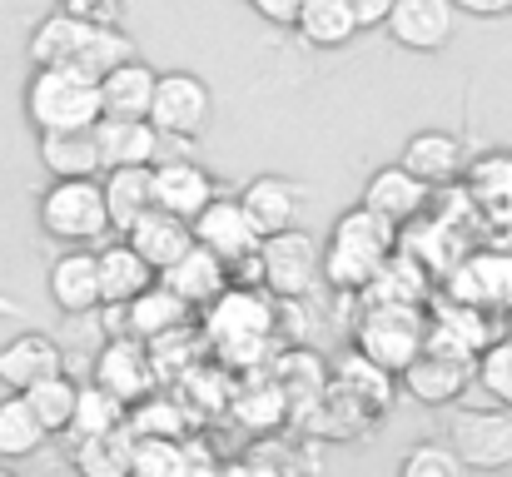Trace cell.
<instances>
[{
    "mask_svg": "<svg viewBox=\"0 0 512 477\" xmlns=\"http://www.w3.org/2000/svg\"><path fill=\"white\" fill-rule=\"evenodd\" d=\"M25 55H30V65H65V70L100 80L105 70H115L120 60L135 55V40L120 25H100V20H85V15H70V10L55 5L30 30Z\"/></svg>",
    "mask_w": 512,
    "mask_h": 477,
    "instance_id": "6da1fadb",
    "label": "cell"
},
{
    "mask_svg": "<svg viewBox=\"0 0 512 477\" xmlns=\"http://www.w3.org/2000/svg\"><path fill=\"white\" fill-rule=\"evenodd\" d=\"M199 338H204V353H214L219 363L259 368L269 358V338H274V294L229 284L214 304H204Z\"/></svg>",
    "mask_w": 512,
    "mask_h": 477,
    "instance_id": "7a4b0ae2",
    "label": "cell"
},
{
    "mask_svg": "<svg viewBox=\"0 0 512 477\" xmlns=\"http://www.w3.org/2000/svg\"><path fill=\"white\" fill-rule=\"evenodd\" d=\"M393 249H398V224L358 204L339 214V224L329 229V244H319V279L334 294H358Z\"/></svg>",
    "mask_w": 512,
    "mask_h": 477,
    "instance_id": "3957f363",
    "label": "cell"
},
{
    "mask_svg": "<svg viewBox=\"0 0 512 477\" xmlns=\"http://www.w3.org/2000/svg\"><path fill=\"white\" fill-rule=\"evenodd\" d=\"M25 120L35 135L45 130H90L100 120V85L65 65H30L25 80Z\"/></svg>",
    "mask_w": 512,
    "mask_h": 477,
    "instance_id": "277c9868",
    "label": "cell"
},
{
    "mask_svg": "<svg viewBox=\"0 0 512 477\" xmlns=\"http://www.w3.org/2000/svg\"><path fill=\"white\" fill-rule=\"evenodd\" d=\"M40 229L65 249H100L110 239V214L100 194V174L90 179H50L40 194Z\"/></svg>",
    "mask_w": 512,
    "mask_h": 477,
    "instance_id": "5b68a950",
    "label": "cell"
},
{
    "mask_svg": "<svg viewBox=\"0 0 512 477\" xmlns=\"http://www.w3.org/2000/svg\"><path fill=\"white\" fill-rule=\"evenodd\" d=\"M428 338L423 304H363L353 318V353L378 363L383 373H403Z\"/></svg>",
    "mask_w": 512,
    "mask_h": 477,
    "instance_id": "8992f818",
    "label": "cell"
},
{
    "mask_svg": "<svg viewBox=\"0 0 512 477\" xmlns=\"http://www.w3.org/2000/svg\"><path fill=\"white\" fill-rule=\"evenodd\" d=\"M254 269H259L264 294H274V299H309L324 284L319 279V239L294 229V224L269 234V239H259Z\"/></svg>",
    "mask_w": 512,
    "mask_h": 477,
    "instance_id": "52a82bcc",
    "label": "cell"
},
{
    "mask_svg": "<svg viewBox=\"0 0 512 477\" xmlns=\"http://www.w3.org/2000/svg\"><path fill=\"white\" fill-rule=\"evenodd\" d=\"M448 448L468 473L512 468V408H458L448 413Z\"/></svg>",
    "mask_w": 512,
    "mask_h": 477,
    "instance_id": "ba28073f",
    "label": "cell"
},
{
    "mask_svg": "<svg viewBox=\"0 0 512 477\" xmlns=\"http://www.w3.org/2000/svg\"><path fill=\"white\" fill-rule=\"evenodd\" d=\"M165 140H199L214 120V95L194 70H165L155 75V95H150V115H145Z\"/></svg>",
    "mask_w": 512,
    "mask_h": 477,
    "instance_id": "9c48e42d",
    "label": "cell"
},
{
    "mask_svg": "<svg viewBox=\"0 0 512 477\" xmlns=\"http://www.w3.org/2000/svg\"><path fill=\"white\" fill-rule=\"evenodd\" d=\"M443 294L488 314H503L512 304V249H473L458 254L443 274Z\"/></svg>",
    "mask_w": 512,
    "mask_h": 477,
    "instance_id": "30bf717a",
    "label": "cell"
},
{
    "mask_svg": "<svg viewBox=\"0 0 512 477\" xmlns=\"http://www.w3.org/2000/svg\"><path fill=\"white\" fill-rule=\"evenodd\" d=\"M403 393L423 408H448L463 403V393L473 388V358L458 353H438V348H418V358L398 373Z\"/></svg>",
    "mask_w": 512,
    "mask_h": 477,
    "instance_id": "8fae6325",
    "label": "cell"
},
{
    "mask_svg": "<svg viewBox=\"0 0 512 477\" xmlns=\"http://www.w3.org/2000/svg\"><path fill=\"white\" fill-rule=\"evenodd\" d=\"M95 383L105 393H115L120 403H140L145 393H155L160 373H155V358H150V343L135 338V333H120L100 348L95 358Z\"/></svg>",
    "mask_w": 512,
    "mask_h": 477,
    "instance_id": "7c38bea8",
    "label": "cell"
},
{
    "mask_svg": "<svg viewBox=\"0 0 512 477\" xmlns=\"http://www.w3.org/2000/svg\"><path fill=\"white\" fill-rule=\"evenodd\" d=\"M189 234H194V244H204L209 254H219L229 269L249 264L254 249H259V234H254V224L244 219L239 199H219V194L189 219Z\"/></svg>",
    "mask_w": 512,
    "mask_h": 477,
    "instance_id": "4fadbf2b",
    "label": "cell"
},
{
    "mask_svg": "<svg viewBox=\"0 0 512 477\" xmlns=\"http://www.w3.org/2000/svg\"><path fill=\"white\" fill-rule=\"evenodd\" d=\"M388 35L403 45V50H418V55H433L453 40L458 30V10L453 0H393L388 15H383Z\"/></svg>",
    "mask_w": 512,
    "mask_h": 477,
    "instance_id": "5bb4252c",
    "label": "cell"
},
{
    "mask_svg": "<svg viewBox=\"0 0 512 477\" xmlns=\"http://www.w3.org/2000/svg\"><path fill=\"white\" fill-rule=\"evenodd\" d=\"M150 189H155V204L179 214V219H194L219 194V184H214V174L204 164H194V159H165V155L150 164Z\"/></svg>",
    "mask_w": 512,
    "mask_h": 477,
    "instance_id": "9a60e30c",
    "label": "cell"
},
{
    "mask_svg": "<svg viewBox=\"0 0 512 477\" xmlns=\"http://www.w3.org/2000/svg\"><path fill=\"white\" fill-rule=\"evenodd\" d=\"M155 279H160L170 294H179L189 309H204V304H214V299L229 289V264H224L219 254H209L204 244H189Z\"/></svg>",
    "mask_w": 512,
    "mask_h": 477,
    "instance_id": "2e32d148",
    "label": "cell"
},
{
    "mask_svg": "<svg viewBox=\"0 0 512 477\" xmlns=\"http://www.w3.org/2000/svg\"><path fill=\"white\" fill-rule=\"evenodd\" d=\"M95 150H100V169L115 164H155L165 155V135L150 120H130V115H100L95 125Z\"/></svg>",
    "mask_w": 512,
    "mask_h": 477,
    "instance_id": "e0dca14e",
    "label": "cell"
},
{
    "mask_svg": "<svg viewBox=\"0 0 512 477\" xmlns=\"http://www.w3.org/2000/svg\"><path fill=\"white\" fill-rule=\"evenodd\" d=\"M428 199H433V189L418 179V174H408L403 164H388V169H378L368 184H363V209H373L378 219H388V224H413V219H423V209H428Z\"/></svg>",
    "mask_w": 512,
    "mask_h": 477,
    "instance_id": "ac0fdd59",
    "label": "cell"
},
{
    "mask_svg": "<svg viewBox=\"0 0 512 477\" xmlns=\"http://www.w3.org/2000/svg\"><path fill=\"white\" fill-rule=\"evenodd\" d=\"M95 279H100V304L105 309H125L135 294H145L155 284V269L125 239H105L95 249Z\"/></svg>",
    "mask_w": 512,
    "mask_h": 477,
    "instance_id": "d6986e66",
    "label": "cell"
},
{
    "mask_svg": "<svg viewBox=\"0 0 512 477\" xmlns=\"http://www.w3.org/2000/svg\"><path fill=\"white\" fill-rule=\"evenodd\" d=\"M428 294H433V274L423 269V259L413 254V249H393L383 264H378V274L358 289V299L363 304H428Z\"/></svg>",
    "mask_w": 512,
    "mask_h": 477,
    "instance_id": "ffe728a7",
    "label": "cell"
},
{
    "mask_svg": "<svg viewBox=\"0 0 512 477\" xmlns=\"http://www.w3.org/2000/svg\"><path fill=\"white\" fill-rule=\"evenodd\" d=\"M50 373H65V348L50 333H15L0 348V383L10 393H25Z\"/></svg>",
    "mask_w": 512,
    "mask_h": 477,
    "instance_id": "44dd1931",
    "label": "cell"
},
{
    "mask_svg": "<svg viewBox=\"0 0 512 477\" xmlns=\"http://www.w3.org/2000/svg\"><path fill=\"white\" fill-rule=\"evenodd\" d=\"M45 284H50V299H55V309L65 318H85L100 309V279H95V249H65L55 264H50V274H45Z\"/></svg>",
    "mask_w": 512,
    "mask_h": 477,
    "instance_id": "7402d4cb",
    "label": "cell"
},
{
    "mask_svg": "<svg viewBox=\"0 0 512 477\" xmlns=\"http://www.w3.org/2000/svg\"><path fill=\"white\" fill-rule=\"evenodd\" d=\"M299 199H304V189H299L294 179L259 174V179H249V184H244L239 209H244V219L254 224V234H259V239H269V234H279V229H289V224L299 219Z\"/></svg>",
    "mask_w": 512,
    "mask_h": 477,
    "instance_id": "603a6c76",
    "label": "cell"
},
{
    "mask_svg": "<svg viewBox=\"0 0 512 477\" xmlns=\"http://www.w3.org/2000/svg\"><path fill=\"white\" fill-rule=\"evenodd\" d=\"M155 274L165 269V264H174L189 244H194V234H189V219H179V214H170V209H160V204H150L125 234H120Z\"/></svg>",
    "mask_w": 512,
    "mask_h": 477,
    "instance_id": "cb8c5ba5",
    "label": "cell"
},
{
    "mask_svg": "<svg viewBox=\"0 0 512 477\" xmlns=\"http://www.w3.org/2000/svg\"><path fill=\"white\" fill-rule=\"evenodd\" d=\"M155 75L140 55L120 60L115 70H105L95 85H100V115H130V120H145L150 115V95H155Z\"/></svg>",
    "mask_w": 512,
    "mask_h": 477,
    "instance_id": "d4e9b609",
    "label": "cell"
},
{
    "mask_svg": "<svg viewBox=\"0 0 512 477\" xmlns=\"http://www.w3.org/2000/svg\"><path fill=\"white\" fill-rule=\"evenodd\" d=\"M100 194H105L110 234H125V229L155 204L150 164H115V169H100Z\"/></svg>",
    "mask_w": 512,
    "mask_h": 477,
    "instance_id": "484cf974",
    "label": "cell"
},
{
    "mask_svg": "<svg viewBox=\"0 0 512 477\" xmlns=\"http://www.w3.org/2000/svg\"><path fill=\"white\" fill-rule=\"evenodd\" d=\"M398 164H403L408 174H418L428 189H443V184H453V179L463 174V145H458V135H448V130H418V135L403 145Z\"/></svg>",
    "mask_w": 512,
    "mask_h": 477,
    "instance_id": "4316f807",
    "label": "cell"
},
{
    "mask_svg": "<svg viewBox=\"0 0 512 477\" xmlns=\"http://www.w3.org/2000/svg\"><path fill=\"white\" fill-rule=\"evenodd\" d=\"M289 30H299V40H309L314 50H343L363 35L348 0H299Z\"/></svg>",
    "mask_w": 512,
    "mask_h": 477,
    "instance_id": "83f0119b",
    "label": "cell"
},
{
    "mask_svg": "<svg viewBox=\"0 0 512 477\" xmlns=\"http://www.w3.org/2000/svg\"><path fill=\"white\" fill-rule=\"evenodd\" d=\"M130 453H135L130 428H105V433L70 438V468L80 477H130Z\"/></svg>",
    "mask_w": 512,
    "mask_h": 477,
    "instance_id": "f1b7e54d",
    "label": "cell"
},
{
    "mask_svg": "<svg viewBox=\"0 0 512 477\" xmlns=\"http://www.w3.org/2000/svg\"><path fill=\"white\" fill-rule=\"evenodd\" d=\"M269 378L279 383V393H284V403H289L294 418H304V413L324 398V388H329V368L319 363L314 348H294V353H284L279 368H274Z\"/></svg>",
    "mask_w": 512,
    "mask_h": 477,
    "instance_id": "f546056e",
    "label": "cell"
},
{
    "mask_svg": "<svg viewBox=\"0 0 512 477\" xmlns=\"http://www.w3.org/2000/svg\"><path fill=\"white\" fill-rule=\"evenodd\" d=\"M244 373H249V378H244L239 393L229 398L234 418H239L249 433H269V428H279V423L289 418V403H284L279 383L264 373V363H259V368H244Z\"/></svg>",
    "mask_w": 512,
    "mask_h": 477,
    "instance_id": "4dcf8cb0",
    "label": "cell"
},
{
    "mask_svg": "<svg viewBox=\"0 0 512 477\" xmlns=\"http://www.w3.org/2000/svg\"><path fill=\"white\" fill-rule=\"evenodd\" d=\"M329 383L343 388L348 398H358L368 413H378V418H388V408H393V373H383L378 363H368L363 353H343L339 363L329 368Z\"/></svg>",
    "mask_w": 512,
    "mask_h": 477,
    "instance_id": "1f68e13d",
    "label": "cell"
},
{
    "mask_svg": "<svg viewBox=\"0 0 512 477\" xmlns=\"http://www.w3.org/2000/svg\"><path fill=\"white\" fill-rule=\"evenodd\" d=\"M40 164L50 169V179H90V174H100L95 130H45L40 135Z\"/></svg>",
    "mask_w": 512,
    "mask_h": 477,
    "instance_id": "d6a6232c",
    "label": "cell"
},
{
    "mask_svg": "<svg viewBox=\"0 0 512 477\" xmlns=\"http://www.w3.org/2000/svg\"><path fill=\"white\" fill-rule=\"evenodd\" d=\"M468 184V199L483 214H512V150H488L458 174Z\"/></svg>",
    "mask_w": 512,
    "mask_h": 477,
    "instance_id": "836d02e7",
    "label": "cell"
},
{
    "mask_svg": "<svg viewBox=\"0 0 512 477\" xmlns=\"http://www.w3.org/2000/svg\"><path fill=\"white\" fill-rule=\"evenodd\" d=\"M189 314H194V309L155 279L145 294H135V299L125 304V333H135V338L150 343V338L170 333V328H179V323H189Z\"/></svg>",
    "mask_w": 512,
    "mask_h": 477,
    "instance_id": "e575fe53",
    "label": "cell"
},
{
    "mask_svg": "<svg viewBox=\"0 0 512 477\" xmlns=\"http://www.w3.org/2000/svg\"><path fill=\"white\" fill-rule=\"evenodd\" d=\"M45 428L35 418V408L25 403V393H10L0 398V463H20V458H35L45 448Z\"/></svg>",
    "mask_w": 512,
    "mask_h": 477,
    "instance_id": "d590c367",
    "label": "cell"
},
{
    "mask_svg": "<svg viewBox=\"0 0 512 477\" xmlns=\"http://www.w3.org/2000/svg\"><path fill=\"white\" fill-rule=\"evenodd\" d=\"M125 428H130L135 438H184V433H189V408H184V398L145 393L140 403H130Z\"/></svg>",
    "mask_w": 512,
    "mask_h": 477,
    "instance_id": "8d00e7d4",
    "label": "cell"
},
{
    "mask_svg": "<svg viewBox=\"0 0 512 477\" xmlns=\"http://www.w3.org/2000/svg\"><path fill=\"white\" fill-rule=\"evenodd\" d=\"M125 413H130V403H120L115 393H105V388L90 378V383H80V393H75V413H70L65 438H85V433L125 428Z\"/></svg>",
    "mask_w": 512,
    "mask_h": 477,
    "instance_id": "74e56055",
    "label": "cell"
},
{
    "mask_svg": "<svg viewBox=\"0 0 512 477\" xmlns=\"http://www.w3.org/2000/svg\"><path fill=\"white\" fill-rule=\"evenodd\" d=\"M75 393H80V383H75L70 373H50V378H40L35 388H25V403L35 408V418H40V428H45L50 438L70 428Z\"/></svg>",
    "mask_w": 512,
    "mask_h": 477,
    "instance_id": "f35d334b",
    "label": "cell"
},
{
    "mask_svg": "<svg viewBox=\"0 0 512 477\" xmlns=\"http://www.w3.org/2000/svg\"><path fill=\"white\" fill-rule=\"evenodd\" d=\"M189 458H194L189 438H135L130 477H184Z\"/></svg>",
    "mask_w": 512,
    "mask_h": 477,
    "instance_id": "ab89813d",
    "label": "cell"
},
{
    "mask_svg": "<svg viewBox=\"0 0 512 477\" xmlns=\"http://www.w3.org/2000/svg\"><path fill=\"white\" fill-rule=\"evenodd\" d=\"M473 383L488 393V403L512 408V338H493L478 358H473Z\"/></svg>",
    "mask_w": 512,
    "mask_h": 477,
    "instance_id": "60d3db41",
    "label": "cell"
},
{
    "mask_svg": "<svg viewBox=\"0 0 512 477\" xmlns=\"http://www.w3.org/2000/svg\"><path fill=\"white\" fill-rule=\"evenodd\" d=\"M398 477H468L448 443H413L398 463Z\"/></svg>",
    "mask_w": 512,
    "mask_h": 477,
    "instance_id": "b9f144b4",
    "label": "cell"
},
{
    "mask_svg": "<svg viewBox=\"0 0 512 477\" xmlns=\"http://www.w3.org/2000/svg\"><path fill=\"white\" fill-rule=\"evenodd\" d=\"M120 5L125 0H60V10L85 15V20H100V25H120Z\"/></svg>",
    "mask_w": 512,
    "mask_h": 477,
    "instance_id": "7bdbcfd3",
    "label": "cell"
},
{
    "mask_svg": "<svg viewBox=\"0 0 512 477\" xmlns=\"http://www.w3.org/2000/svg\"><path fill=\"white\" fill-rule=\"evenodd\" d=\"M214 477H284L274 463H264V453H249V458H234V463H219Z\"/></svg>",
    "mask_w": 512,
    "mask_h": 477,
    "instance_id": "ee69618b",
    "label": "cell"
},
{
    "mask_svg": "<svg viewBox=\"0 0 512 477\" xmlns=\"http://www.w3.org/2000/svg\"><path fill=\"white\" fill-rule=\"evenodd\" d=\"M249 10H254L259 20H269V25H294L299 0H249Z\"/></svg>",
    "mask_w": 512,
    "mask_h": 477,
    "instance_id": "f6af8a7d",
    "label": "cell"
},
{
    "mask_svg": "<svg viewBox=\"0 0 512 477\" xmlns=\"http://www.w3.org/2000/svg\"><path fill=\"white\" fill-rule=\"evenodd\" d=\"M348 5H353V15H358V30H378L393 0H348Z\"/></svg>",
    "mask_w": 512,
    "mask_h": 477,
    "instance_id": "bcb514c9",
    "label": "cell"
},
{
    "mask_svg": "<svg viewBox=\"0 0 512 477\" xmlns=\"http://www.w3.org/2000/svg\"><path fill=\"white\" fill-rule=\"evenodd\" d=\"M453 10H463V15H483V20H493V15H512V0H453Z\"/></svg>",
    "mask_w": 512,
    "mask_h": 477,
    "instance_id": "7dc6e473",
    "label": "cell"
},
{
    "mask_svg": "<svg viewBox=\"0 0 512 477\" xmlns=\"http://www.w3.org/2000/svg\"><path fill=\"white\" fill-rule=\"evenodd\" d=\"M498 333H503V338H512V304L503 309V318H498Z\"/></svg>",
    "mask_w": 512,
    "mask_h": 477,
    "instance_id": "c3c4849f",
    "label": "cell"
},
{
    "mask_svg": "<svg viewBox=\"0 0 512 477\" xmlns=\"http://www.w3.org/2000/svg\"><path fill=\"white\" fill-rule=\"evenodd\" d=\"M0 477H20V473H15V468H10V463H0Z\"/></svg>",
    "mask_w": 512,
    "mask_h": 477,
    "instance_id": "681fc988",
    "label": "cell"
}]
</instances>
